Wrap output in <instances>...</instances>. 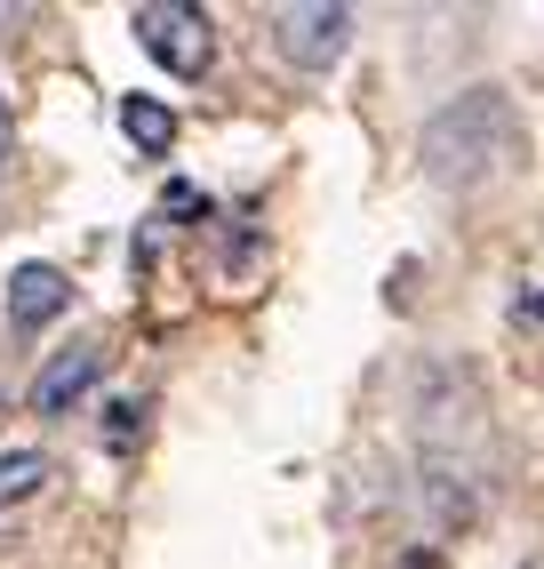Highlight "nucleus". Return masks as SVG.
Here are the masks:
<instances>
[{
    "label": "nucleus",
    "instance_id": "8",
    "mask_svg": "<svg viewBox=\"0 0 544 569\" xmlns=\"http://www.w3.org/2000/svg\"><path fill=\"white\" fill-rule=\"evenodd\" d=\"M137 426H144V401H121V409H112V441H137Z\"/></svg>",
    "mask_w": 544,
    "mask_h": 569
},
{
    "label": "nucleus",
    "instance_id": "2",
    "mask_svg": "<svg viewBox=\"0 0 544 569\" xmlns=\"http://www.w3.org/2000/svg\"><path fill=\"white\" fill-rule=\"evenodd\" d=\"M129 24H137V49H144L152 64H169L177 81H201V72L216 64V32H209V17L184 9V0H144Z\"/></svg>",
    "mask_w": 544,
    "mask_h": 569
},
{
    "label": "nucleus",
    "instance_id": "7",
    "mask_svg": "<svg viewBox=\"0 0 544 569\" xmlns=\"http://www.w3.org/2000/svg\"><path fill=\"white\" fill-rule=\"evenodd\" d=\"M41 481H49L41 449H0V513L24 506V498H41Z\"/></svg>",
    "mask_w": 544,
    "mask_h": 569
},
{
    "label": "nucleus",
    "instance_id": "6",
    "mask_svg": "<svg viewBox=\"0 0 544 569\" xmlns=\"http://www.w3.org/2000/svg\"><path fill=\"white\" fill-rule=\"evenodd\" d=\"M121 137L137 144V153L161 161L169 144H177V112H169L161 97H121Z\"/></svg>",
    "mask_w": 544,
    "mask_h": 569
},
{
    "label": "nucleus",
    "instance_id": "4",
    "mask_svg": "<svg viewBox=\"0 0 544 569\" xmlns=\"http://www.w3.org/2000/svg\"><path fill=\"white\" fill-rule=\"evenodd\" d=\"M97 377H104V346H97V337H72V346L49 353V369L32 377V409H41V417H64L72 401L97 386Z\"/></svg>",
    "mask_w": 544,
    "mask_h": 569
},
{
    "label": "nucleus",
    "instance_id": "3",
    "mask_svg": "<svg viewBox=\"0 0 544 569\" xmlns=\"http://www.w3.org/2000/svg\"><path fill=\"white\" fill-rule=\"evenodd\" d=\"M272 49H281L296 72H329L344 49H353V9H336V0L281 9V17H272Z\"/></svg>",
    "mask_w": 544,
    "mask_h": 569
},
{
    "label": "nucleus",
    "instance_id": "1",
    "mask_svg": "<svg viewBox=\"0 0 544 569\" xmlns=\"http://www.w3.org/2000/svg\"><path fill=\"white\" fill-rule=\"evenodd\" d=\"M521 161V121L513 104H504V89H464L456 104H441L433 121H424V169H433V184H488Z\"/></svg>",
    "mask_w": 544,
    "mask_h": 569
},
{
    "label": "nucleus",
    "instance_id": "9",
    "mask_svg": "<svg viewBox=\"0 0 544 569\" xmlns=\"http://www.w3.org/2000/svg\"><path fill=\"white\" fill-rule=\"evenodd\" d=\"M9 137H17V129H9V97H0V161H9Z\"/></svg>",
    "mask_w": 544,
    "mask_h": 569
},
{
    "label": "nucleus",
    "instance_id": "5",
    "mask_svg": "<svg viewBox=\"0 0 544 569\" xmlns=\"http://www.w3.org/2000/svg\"><path fill=\"white\" fill-rule=\"evenodd\" d=\"M64 306H72V281L57 273V264H17L9 273V329L17 337H41Z\"/></svg>",
    "mask_w": 544,
    "mask_h": 569
}]
</instances>
